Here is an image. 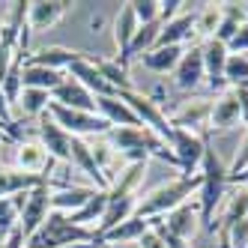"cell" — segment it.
<instances>
[{
    "label": "cell",
    "instance_id": "1",
    "mask_svg": "<svg viewBox=\"0 0 248 248\" xmlns=\"http://www.w3.org/2000/svg\"><path fill=\"white\" fill-rule=\"evenodd\" d=\"M227 168L221 162V155L216 153V147L209 144L206 135V153L201 162V188H198V209H201V224L209 233H218V221H216V209L221 206V201L227 198Z\"/></svg>",
    "mask_w": 248,
    "mask_h": 248
},
{
    "label": "cell",
    "instance_id": "2",
    "mask_svg": "<svg viewBox=\"0 0 248 248\" xmlns=\"http://www.w3.org/2000/svg\"><path fill=\"white\" fill-rule=\"evenodd\" d=\"M105 140L123 155L126 165H135V162H150V155L162 158L168 165H176V155L173 150L158 138L153 129L147 126H126V129H111L105 135Z\"/></svg>",
    "mask_w": 248,
    "mask_h": 248
},
{
    "label": "cell",
    "instance_id": "3",
    "mask_svg": "<svg viewBox=\"0 0 248 248\" xmlns=\"http://www.w3.org/2000/svg\"><path fill=\"white\" fill-rule=\"evenodd\" d=\"M201 188V173L198 176H176V180H168L162 186L150 188L144 198H138V206H135V216L138 218H165L170 209L183 206L194 191Z\"/></svg>",
    "mask_w": 248,
    "mask_h": 248
},
{
    "label": "cell",
    "instance_id": "4",
    "mask_svg": "<svg viewBox=\"0 0 248 248\" xmlns=\"http://www.w3.org/2000/svg\"><path fill=\"white\" fill-rule=\"evenodd\" d=\"M96 239H99V233H96L93 227H78V224L69 221L63 212L51 209L48 218H45V224L24 242V248H66V245L96 242Z\"/></svg>",
    "mask_w": 248,
    "mask_h": 248
},
{
    "label": "cell",
    "instance_id": "5",
    "mask_svg": "<svg viewBox=\"0 0 248 248\" xmlns=\"http://www.w3.org/2000/svg\"><path fill=\"white\" fill-rule=\"evenodd\" d=\"M48 117L57 123V126L63 132H69L72 138H102V135H108L111 126H108V120H102L99 114H87V111H72V108H63V105L57 102H48Z\"/></svg>",
    "mask_w": 248,
    "mask_h": 248
},
{
    "label": "cell",
    "instance_id": "6",
    "mask_svg": "<svg viewBox=\"0 0 248 248\" xmlns=\"http://www.w3.org/2000/svg\"><path fill=\"white\" fill-rule=\"evenodd\" d=\"M123 102L129 105V108L135 111V117H138V123L140 126H147V129H153L158 138L165 140V144L170 147V135H173V126H170V120H168V114L158 108V102H153L150 96H144V93H138V90H120L117 93Z\"/></svg>",
    "mask_w": 248,
    "mask_h": 248
},
{
    "label": "cell",
    "instance_id": "7",
    "mask_svg": "<svg viewBox=\"0 0 248 248\" xmlns=\"http://www.w3.org/2000/svg\"><path fill=\"white\" fill-rule=\"evenodd\" d=\"M170 150L176 155V168L183 176H198L203 153H206V132H188V129H173L170 135Z\"/></svg>",
    "mask_w": 248,
    "mask_h": 248
},
{
    "label": "cell",
    "instance_id": "8",
    "mask_svg": "<svg viewBox=\"0 0 248 248\" xmlns=\"http://www.w3.org/2000/svg\"><path fill=\"white\" fill-rule=\"evenodd\" d=\"M51 186L54 183H45V186L24 194V206H21V216H18V230L24 233V242L36 233L48 218V212H51Z\"/></svg>",
    "mask_w": 248,
    "mask_h": 248
},
{
    "label": "cell",
    "instance_id": "9",
    "mask_svg": "<svg viewBox=\"0 0 248 248\" xmlns=\"http://www.w3.org/2000/svg\"><path fill=\"white\" fill-rule=\"evenodd\" d=\"M36 135H39V144L48 150V155L54 158V162H69V165H72V135L63 132L57 123L48 117V111L39 117Z\"/></svg>",
    "mask_w": 248,
    "mask_h": 248
},
{
    "label": "cell",
    "instance_id": "10",
    "mask_svg": "<svg viewBox=\"0 0 248 248\" xmlns=\"http://www.w3.org/2000/svg\"><path fill=\"white\" fill-rule=\"evenodd\" d=\"M66 78H72V81H78L81 87H87L96 99L99 96H117V90L102 78V72H99V66H96V60L93 57H81V60H75L72 66L66 69Z\"/></svg>",
    "mask_w": 248,
    "mask_h": 248
},
{
    "label": "cell",
    "instance_id": "11",
    "mask_svg": "<svg viewBox=\"0 0 248 248\" xmlns=\"http://www.w3.org/2000/svg\"><path fill=\"white\" fill-rule=\"evenodd\" d=\"M173 84L176 90H194L201 81H206V69H203V54H201V45H188L183 60L176 63L173 69Z\"/></svg>",
    "mask_w": 248,
    "mask_h": 248
},
{
    "label": "cell",
    "instance_id": "12",
    "mask_svg": "<svg viewBox=\"0 0 248 248\" xmlns=\"http://www.w3.org/2000/svg\"><path fill=\"white\" fill-rule=\"evenodd\" d=\"M201 54H203V69H206V84L212 90H227V84H224V66L230 57L227 45L218 39H206L201 45Z\"/></svg>",
    "mask_w": 248,
    "mask_h": 248
},
{
    "label": "cell",
    "instance_id": "13",
    "mask_svg": "<svg viewBox=\"0 0 248 248\" xmlns=\"http://www.w3.org/2000/svg\"><path fill=\"white\" fill-rule=\"evenodd\" d=\"M209 114H212V102H209V99H188V102H183L168 120H170L173 129L198 132V129L209 126Z\"/></svg>",
    "mask_w": 248,
    "mask_h": 248
},
{
    "label": "cell",
    "instance_id": "14",
    "mask_svg": "<svg viewBox=\"0 0 248 248\" xmlns=\"http://www.w3.org/2000/svg\"><path fill=\"white\" fill-rule=\"evenodd\" d=\"M162 224L170 230L173 236H180L183 242H191L194 239V233H198V227H201V209H198V203H183V206H176V209H170L168 216L162 218Z\"/></svg>",
    "mask_w": 248,
    "mask_h": 248
},
{
    "label": "cell",
    "instance_id": "15",
    "mask_svg": "<svg viewBox=\"0 0 248 248\" xmlns=\"http://www.w3.org/2000/svg\"><path fill=\"white\" fill-rule=\"evenodd\" d=\"M15 162H18V170L36 173V176H48L51 168H54V158L48 155V150L39 144V140H21ZM48 180H51V176H48Z\"/></svg>",
    "mask_w": 248,
    "mask_h": 248
},
{
    "label": "cell",
    "instance_id": "16",
    "mask_svg": "<svg viewBox=\"0 0 248 248\" xmlns=\"http://www.w3.org/2000/svg\"><path fill=\"white\" fill-rule=\"evenodd\" d=\"M51 102L63 105V108H72V111H87V114H96V96L87 90V87H81L78 81L66 78L54 93H51Z\"/></svg>",
    "mask_w": 248,
    "mask_h": 248
},
{
    "label": "cell",
    "instance_id": "17",
    "mask_svg": "<svg viewBox=\"0 0 248 248\" xmlns=\"http://www.w3.org/2000/svg\"><path fill=\"white\" fill-rule=\"evenodd\" d=\"M51 183L48 176H36V173H24L18 168H0V198H15V194H27L33 188H39Z\"/></svg>",
    "mask_w": 248,
    "mask_h": 248
},
{
    "label": "cell",
    "instance_id": "18",
    "mask_svg": "<svg viewBox=\"0 0 248 248\" xmlns=\"http://www.w3.org/2000/svg\"><path fill=\"white\" fill-rule=\"evenodd\" d=\"M236 123H239V102H236L233 87H227V90L212 102L209 132H227V129H233Z\"/></svg>",
    "mask_w": 248,
    "mask_h": 248
},
{
    "label": "cell",
    "instance_id": "19",
    "mask_svg": "<svg viewBox=\"0 0 248 248\" xmlns=\"http://www.w3.org/2000/svg\"><path fill=\"white\" fill-rule=\"evenodd\" d=\"M96 114L102 120H108L111 129H126V126H140L135 111L129 108L120 96H99L96 99Z\"/></svg>",
    "mask_w": 248,
    "mask_h": 248
},
{
    "label": "cell",
    "instance_id": "20",
    "mask_svg": "<svg viewBox=\"0 0 248 248\" xmlns=\"http://www.w3.org/2000/svg\"><path fill=\"white\" fill-rule=\"evenodd\" d=\"M194 15L198 12H183L176 15L173 21L162 24V30H158V39H155V48H168V45H186L191 42V30H194Z\"/></svg>",
    "mask_w": 248,
    "mask_h": 248
},
{
    "label": "cell",
    "instance_id": "21",
    "mask_svg": "<svg viewBox=\"0 0 248 248\" xmlns=\"http://www.w3.org/2000/svg\"><path fill=\"white\" fill-rule=\"evenodd\" d=\"M66 9H69V3H63V0H36V3H30V9H27V27L30 30L54 27L66 15Z\"/></svg>",
    "mask_w": 248,
    "mask_h": 248
},
{
    "label": "cell",
    "instance_id": "22",
    "mask_svg": "<svg viewBox=\"0 0 248 248\" xmlns=\"http://www.w3.org/2000/svg\"><path fill=\"white\" fill-rule=\"evenodd\" d=\"M90 150H93V158H96V165H99V170H102V176H105V183H108V188L117 183V176L126 170V165H123V155L105 140V135L96 140V144H90Z\"/></svg>",
    "mask_w": 248,
    "mask_h": 248
},
{
    "label": "cell",
    "instance_id": "23",
    "mask_svg": "<svg viewBox=\"0 0 248 248\" xmlns=\"http://www.w3.org/2000/svg\"><path fill=\"white\" fill-rule=\"evenodd\" d=\"M63 81H66L63 72H54V69H45V66H36V63H21V87H27V90L54 93Z\"/></svg>",
    "mask_w": 248,
    "mask_h": 248
},
{
    "label": "cell",
    "instance_id": "24",
    "mask_svg": "<svg viewBox=\"0 0 248 248\" xmlns=\"http://www.w3.org/2000/svg\"><path fill=\"white\" fill-rule=\"evenodd\" d=\"M84 54L81 51H72V48H63V45H51V48H42L39 54H30L27 63H36V66H45V69H54V72H66L75 60H81Z\"/></svg>",
    "mask_w": 248,
    "mask_h": 248
},
{
    "label": "cell",
    "instance_id": "25",
    "mask_svg": "<svg viewBox=\"0 0 248 248\" xmlns=\"http://www.w3.org/2000/svg\"><path fill=\"white\" fill-rule=\"evenodd\" d=\"M96 194V188H78V186H60L57 191H51V209L54 212H63V216H69V212L81 209L87 201H90Z\"/></svg>",
    "mask_w": 248,
    "mask_h": 248
},
{
    "label": "cell",
    "instance_id": "26",
    "mask_svg": "<svg viewBox=\"0 0 248 248\" xmlns=\"http://www.w3.org/2000/svg\"><path fill=\"white\" fill-rule=\"evenodd\" d=\"M138 18H135V12H132V6L129 3H123V9L117 12V18H114V39H117V48H120V63L126 60V54H129V45H132V39H135V33H138Z\"/></svg>",
    "mask_w": 248,
    "mask_h": 248
},
{
    "label": "cell",
    "instance_id": "27",
    "mask_svg": "<svg viewBox=\"0 0 248 248\" xmlns=\"http://www.w3.org/2000/svg\"><path fill=\"white\" fill-rule=\"evenodd\" d=\"M186 54V45H168V48H153L147 51L144 57H140V63H144L150 72H173L176 63L183 60Z\"/></svg>",
    "mask_w": 248,
    "mask_h": 248
},
{
    "label": "cell",
    "instance_id": "28",
    "mask_svg": "<svg viewBox=\"0 0 248 248\" xmlns=\"http://www.w3.org/2000/svg\"><path fill=\"white\" fill-rule=\"evenodd\" d=\"M105 209H108V191H102V188H99V191H96L81 209L69 212L66 218L72 221V224H78V227H90L93 221H96V227H99V221H102V216H105ZM96 227H93V230H96Z\"/></svg>",
    "mask_w": 248,
    "mask_h": 248
},
{
    "label": "cell",
    "instance_id": "29",
    "mask_svg": "<svg viewBox=\"0 0 248 248\" xmlns=\"http://www.w3.org/2000/svg\"><path fill=\"white\" fill-rule=\"evenodd\" d=\"M221 21V3H201V12L194 15V30H191V45L194 39H212Z\"/></svg>",
    "mask_w": 248,
    "mask_h": 248
},
{
    "label": "cell",
    "instance_id": "30",
    "mask_svg": "<svg viewBox=\"0 0 248 248\" xmlns=\"http://www.w3.org/2000/svg\"><path fill=\"white\" fill-rule=\"evenodd\" d=\"M144 233H150V221L132 216L129 221L111 227L108 233H102L99 239H102V242H140V236H144Z\"/></svg>",
    "mask_w": 248,
    "mask_h": 248
},
{
    "label": "cell",
    "instance_id": "31",
    "mask_svg": "<svg viewBox=\"0 0 248 248\" xmlns=\"http://www.w3.org/2000/svg\"><path fill=\"white\" fill-rule=\"evenodd\" d=\"M158 30H162V21L140 24L138 33H135V39H132V45H129V54H126V60H123V66H126L132 57H144L147 51H153L155 48V39H158Z\"/></svg>",
    "mask_w": 248,
    "mask_h": 248
},
{
    "label": "cell",
    "instance_id": "32",
    "mask_svg": "<svg viewBox=\"0 0 248 248\" xmlns=\"http://www.w3.org/2000/svg\"><path fill=\"white\" fill-rule=\"evenodd\" d=\"M96 66H99L102 78L108 81L117 93H120V90H135V87H132V78H129V69L123 66L120 60H96Z\"/></svg>",
    "mask_w": 248,
    "mask_h": 248
},
{
    "label": "cell",
    "instance_id": "33",
    "mask_svg": "<svg viewBox=\"0 0 248 248\" xmlns=\"http://www.w3.org/2000/svg\"><path fill=\"white\" fill-rule=\"evenodd\" d=\"M48 102H51V93L45 90H27V87H21V96H18V111L24 117H42L48 111Z\"/></svg>",
    "mask_w": 248,
    "mask_h": 248
},
{
    "label": "cell",
    "instance_id": "34",
    "mask_svg": "<svg viewBox=\"0 0 248 248\" xmlns=\"http://www.w3.org/2000/svg\"><path fill=\"white\" fill-rule=\"evenodd\" d=\"M242 218H248V186H239L233 194H230L221 224H236V221H242Z\"/></svg>",
    "mask_w": 248,
    "mask_h": 248
},
{
    "label": "cell",
    "instance_id": "35",
    "mask_svg": "<svg viewBox=\"0 0 248 248\" xmlns=\"http://www.w3.org/2000/svg\"><path fill=\"white\" fill-rule=\"evenodd\" d=\"M24 206V194H15V198H0V230L9 233L12 227H18V216Z\"/></svg>",
    "mask_w": 248,
    "mask_h": 248
},
{
    "label": "cell",
    "instance_id": "36",
    "mask_svg": "<svg viewBox=\"0 0 248 248\" xmlns=\"http://www.w3.org/2000/svg\"><path fill=\"white\" fill-rule=\"evenodd\" d=\"M248 81V54H230L224 66V84L227 87H242Z\"/></svg>",
    "mask_w": 248,
    "mask_h": 248
},
{
    "label": "cell",
    "instance_id": "37",
    "mask_svg": "<svg viewBox=\"0 0 248 248\" xmlns=\"http://www.w3.org/2000/svg\"><path fill=\"white\" fill-rule=\"evenodd\" d=\"M129 6L135 12L138 24H153V21H158V15H162V3H158V0H132Z\"/></svg>",
    "mask_w": 248,
    "mask_h": 248
},
{
    "label": "cell",
    "instance_id": "38",
    "mask_svg": "<svg viewBox=\"0 0 248 248\" xmlns=\"http://www.w3.org/2000/svg\"><path fill=\"white\" fill-rule=\"evenodd\" d=\"M245 170H248V132H245L242 144H239V150H236V155H233V162H230V168H227V183L233 180V176L245 173Z\"/></svg>",
    "mask_w": 248,
    "mask_h": 248
},
{
    "label": "cell",
    "instance_id": "39",
    "mask_svg": "<svg viewBox=\"0 0 248 248\" xmlns=\"http://www.w3.org/2000/svg\"><path fill=\"white\" fill-rule=\"evenodd\" d=\"M227 230V236H230V245L233 248H248V218L236 221V224H221Z\"/></svg>",
    "mask_w": 248,
    "mask_h": 248
},
{
    "label": "cell",
    "instance_id": "40",
    "mask_svg": "<svg viewBox=\"0 0 248 248\" xmlns=\"http://www.w3.org/2000/svg\"><path fill=\"white\" fill-rule=\"evenodd\" d=\"M227 51H230V54H248V21L239 24L236 36L227 42Z\"/></svg>",
    "mask_w": 248,
    "mask_h": 248
},
{
    "label": "cell",
    "instance_id": "41",
    "mask_svg": "<svg viewBox=\"0 0 248 248\" xmlns=\"http://www.w3.org/2000/svg\"><path fill=\"white\" fill-rule=\"evenodd\" d=\"M186 6H188V3H183V0H162V15H158V21H162V24L173 21L176 15L186 12Z\"/></svg>",
    "mask_w": 248,
    "mask_h": 248
},
{
    "label": "cell",
    "instance_id": "42",
    "mask_svg": "<svg viewBox=\"0 0 248 248\" xmlns=\"http://www.w3.org/2000/svg\"><path fill=\"white\" fill-rule=\"evenodd\" d=\"M233 93H236V102H239V123L248 126V90L245 87H233Z\"/></svg>",
    "mask_w": 248,
    "mask_h": 248
},
{
    "label": "cell",
    "instance_id": "43",
    "mask_svg": "<svg viewBox=\"0 0 248 248\" xmlns=\"http://www.w3.org/2000/svg\"><path fill=\"white\" fill-rule=\"evenodd\" d=\"M0 248H24V233L18 227H12L9 233H6V239L0 242Z\"/></svg>",
    "mask_w": 248,
    "mask_h": 248
},
{
    "label": "cell",
    "instance_id": "44",
    "mask_svg": "<svg viewBox=\"0 0 248 248\" xmlns=\"http://www.w3.org/2000/svg\"><path fill=\"white\" fill-rule=\"evenodd\" d=\"M140 248H168L162 239H158V233H155V230L150 227V233H144V236H140Z\"/></svg>",
    "mask_w": 248,
    "mask_h": 248
},
{
    "label": "cell",
    "instance_id": "45",
    "mask_svg": "<svg viewBox=\"0 0 248 248\" xmlns=\"http://www.w3.org/2000/svg\"><path fill=\"white\" fill-rule=\"evenodd\" d=\"M0 126H12V117H9V102L3 96V87H0Z\"/></svg>",
    "mask_w": 248,
    "mask_h": 248
},
{
    "label": "cell",
    "instance_id": "46",
    "mask_svg": "<svg viewBox=\"0 0 248 248\" xmlns=\"http://www.w3.org/2000/svg\"><path fill=\"white\" fill-rule=\"evenodd\" d=\"M216 248H233V245H230V236H227V230L224 227H218V245Z\"/></svg>",
    "mask_w": 248,
    "mask_h": 248
},
{
    "label": "cell",
    "instance_id": "47",
    "mask_svg": "<svg viewBox=\"0 0 248 248\" xmlns=\"http://www.w3.org/2000/svg\"><path fill=\"white\" fill-rule=\"evenodd\" d=\"M3 239H6V233H3V230H0V242H3Z\"/></svg>",
    "mask_w": 248,
    "mask_h": 248
},
{
    "label": "cell",
    "instance_id": "48",
    "mask_svg": "<svg viewBox=\"0 0 248 248\" xmlns=\"http://www.w3.org/2000/svg\"><path fill=\"white\" fill-rule=\"evenodd\" d=\"M0 36H3V24H0Z\"/></svg>",
    "mask_w": 248,
    "mask_h": 248
}]
</instances>
